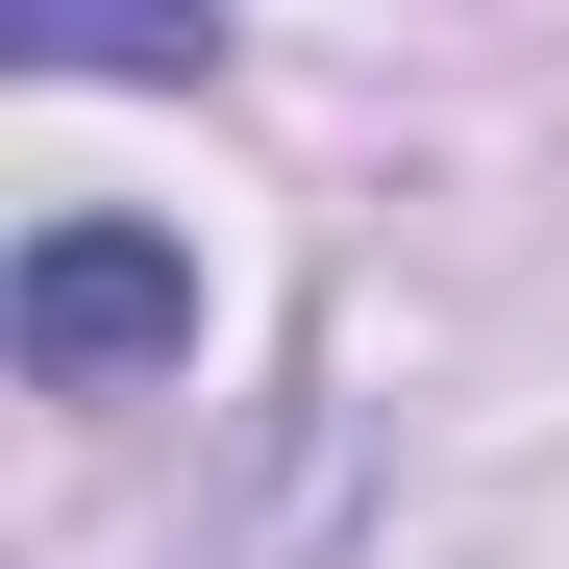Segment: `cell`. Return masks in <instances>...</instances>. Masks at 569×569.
Returning <instances> with one entry per match:
<instances>
[{"mask_svg": "<svg viewBox=\"0 0 569 569\" xmlns=\"http://www.w3.org/2000/svg\"><path fill=\"white\" fill-rule=\"evenodd\" d=\"M0 322H26V371H50V397H100V371H173V347H199V248H149V223H50Z\"/></svg>", "mask_w": 569, "mask_h": 569, "instance_id": "6da1fadb", "label": "cell"}]
</instances>
